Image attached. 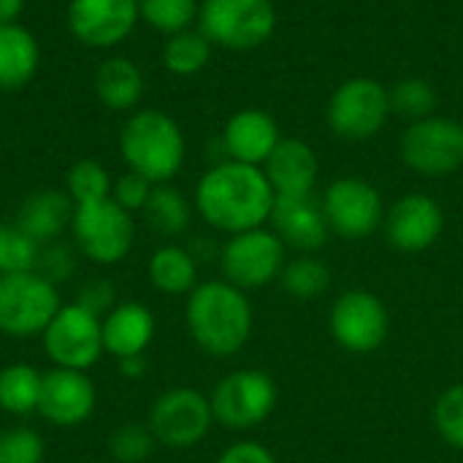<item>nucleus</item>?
<instances>
[{
  "mask_svg": "<svg viewBox=\"0 0 463 463\" xmlns=\"http://www.w3.org/2000/svg\"><path fill=\"white\" fill-rule=\"evenodd\" d=\"M274 190L260 165L236 160L214 163L195 184L193 206L201 220L220 233L263 228L274 212Z\"/></svg>",
  "mask_w": 463,
  "mask_h": 463,
  "instance_id": "obj_1",
  "label": "nucleus"
},
{
  "mask_svg": "<svg viewBox=\"0 0 463 463\" xmlns=\"http://www.w3.org/2000/svg\"><path fill=\"white\" fill-rule=\"evenodd\" d=\"M212 41L198 30V27H187L182 33H174L165 38L163 43V68L174 76H195L201 73L209 60H212Z\"/></svg>",
  "mask_w": 463,
  "mask_h": 463,
  "instance_id": "obj_27",
  "label": "nucleus"
},
{
  "mask_svg": "<svg viewBox=\"0 0 463 463\" xmlns=\"http://www.w3.org/2000/svg\"><path fill=\"white\" fill-rule=\"evenodd\" d=\"M214 463H277V456L266 445L244 439V442L228 445Z\"/></svg>",
  "mask_w": 463,
  "mask_h": 463,
  "instance_id": "obj_39",
  "label": "nucleus"
},
{
  "mask_svg": "<svg viewBox=\"0 0 463 463\" xmlns=\"http://www.w3.org/2000/svg\"><path fill=\"white\" fill-rule=\"evenodd\" d=\"M95 98L111 111H136L144 98V73L141 68L122 54L106 57L92 76Z\"/></svg>",
  "mask_w": 463,
  "mask_h": 463,
  "instance_id": "obj_24",
  "label": "nucleus"
},
{
  "mask_svg": "<svg viewBox=\"0 0 463 463\" xmlns=\"http://www.w3.org/2000/svg\"><path fill=\"white\" fill-rule=\"evenodd\" d=\"M320 203L331 233L347 241L369 239L372 233H377V228H383L385 220V203L380 190L361 176L334 179L326 187Z\"/></svg>",
  "mask_w": 463,
  "mask_h": 463,
  "instance_id": "obj_14",
  "label": "nucleus"
},
{
  "mask_svg": "<svg viewBox=\"0 0 463 463\" xmlns=\"http://www.w3.org/2000/svg\"><path fill=\"white\" fill-rule=\"evenodd\" d=\"M277 198H307L315 193L320 160L304 138H282L263 165Z\"/></svg>",
  "mask_w": 463,
  "mask_h": 463,
  "instance_id": "obj_20",
  "label": "nucleus"
},
{
  "mask_svg": "<svg viewBox=\"0 0 463 463\" xmlns=\"http://www.w3.org/2000/svg\"><path fill=\"white\" fill-rule=\"evenodd\" d=\"M149 282L163 296H190L198 288V260L179 244L157 247L146 263Z\"/></svg>",
  "mask_w": 463,
  "mask_h": 463,
  "instance_id": "obj_25",
  "label": "nucleus"
},
{
  "mask_svg": "<svg viewBox=\"0 0 463 463\" xmlns=\"http://www.w3.org/2000/svg\"><path fill=\"white\" fill-rule=\"evenodd\" d=\"M22 11H24V0H0V24L19 22Z\"/></svg>",
  "mask_w": 463,
  "mask_h": 463,
  "instance_id": "obj_42",
  "label": "nucleus"
},
{
  "mask_svg": "<svg viewBox=\"0 0 463 463\" xmlns=\"http://www.w3.org/2000/svg\"><path fill=\"white\" fill-rule=\"evenodd\" d=\"M71 233L87 260L98 266H114L130 255L136 241V222L130 212H125L111 198H103L73 206Z\"/></svg>",
  "mask_w": 463,
  "mask_h": 463,
  "instance_id": "obj_8",
  "label": "nucleus"
},
{
  "mask_svg": "<svg viewBox=\"0 0 463 463\" xmlns=\"http://www.w3.org/2000/svg\"><path fill=\"white\" fill-rule=\"evenodd\" d=\"M68 30L87 49H117L125 43L138 16V0H68Z\"/></svg>",
  "mask_w": 463,
  "mask_h": 463,
  "instance_id": "obj_15",
  "label": "nucleus"
},
{
  "mask_svg": "<svg viewBox=\"0 0 463 463\" xmlns=\"http://www.w3.org/2000/svg\"><path fill=\"white\" fill-rule=\"evenodd\" d=\"M402 160L426 179L453 176L463 168V122L431 114L407 125L402 136Z\"/></svg>",
  "mask_w": 463,
  "mask_h": 463,
  "instance_id": "obj_10",
  "label": "nucleus"
},
{
  "mask_svg": "<svg viewBox=\"0 0 463 463\" xmlns=\"http://www.w3.org/2000/svg\"><path fill=\"white\" fill-rule=\"evenodd\" d=\"M111 184H114V179H111L109 168L90 157L76 160L65 174V193L73 201V206L111 198Z\"/></svg>",
  "mask_w": 463,
  "mask_h": 463,
  "instance_id": "obj_32",
  "label": "nucleus"
},
{
  "mask_svg": "<svg viewBox=\"0 0 463 463\" xmlns=\"http://www.w3.org/2000/svg\"><path fill=\"white\" fill-rule=\"evenodd\" d=\"M391 95L388 87L372 76L345 79L328 98L326 122L334 136L345 141H369L391 119Z\"/></svg>",
  "mask_w": 463,
  "mask_h": 463,
  "instance_id": "obj_7",
  "label": "nucleus"
},
{
  "mask_svg": "<svg viewBox=\"0 0 463 463\" xmlns=\"http://www.w3.org/2000/svg\"><path fill=\"white\" fill-rule=\"evenodd\" d=\"M41 68V43L19 22L0 24V92L24 90Z\"/></svg>",
  "mask_w": 463,
  "mask_h": 463,
  "instance_id": "obj_23",
  "label": "nucleus"
},
{
  "mask_svg": "<svg viewBox=\"0 0 463 463\" xmlns=\"http://www.w3.org/2000/svg\"><path fill=\"white\" fill-rule=\"evenodd\" d=\"M119 157L128 171L152 184H168L184 165L187 141L179 122L160 109H136L119 130Z\"/></svg>",
  "mask_w": 463,
  "mask_h": 463,
  "instance_id": "obj_3",
  "label": "nucleus"
},
{
  "mask_svg": "<svg viewBox=\"0 0 463 463\" xmlns=\"http://www.w3.org/2000/svg\"><path fill=\"white\" fill-rule=\"evenodd\" d=\"M383 231L396 252L418 255L434 247L445 231V212L426 193H407L385 209Z\"/></svg>",
  "mask_w": 463,
  "mask_h": 463,
  "instance_id": "obj_16",
  "label": "nucleus"
},
{
  "mask_svg": "<svg viewBox=\"0 0 463 463\" xmlns=\"http://www.w3.org/2000/svg\"><path fill=\"white\" fill-rule=\"evenodd\" d=\"M271 231L282 244L298 255H315L326 247L331 228L323 212V203L312 195L307 198H277L271 212Z\"/></svg>",
  "mask_w": 463,
  "mask_h": 463,
  "instance_id": "obj_18",
  "label": "nucleus"
},
{
  "mask_svg": "<svg viewBox=\"0 0 463 463\" xmlns=\"http://www.w3.org/2000/svg\"><path fill=\"white\" fill-rule=\"evenodd\" d=\"M388 95H391V111L410 122L437 114V100H439L437 87L423 76H404L393 81V87H388Z\"/></svg>",
  "mask_w": 463,
  "mask_h": 463,
  "instance_id": "obj_30",
  "label": "nucleus"
},
{
  "mask_svg": "<svg viewBox=\"0 0 463 463\" xmlns=\"http://www.w3.org/2000/svg\"><path fill=\"white\" fill-rule=\"evenodd\" d=\"M43 374L30 364H11L0 369V410L14 418L38 412Z\"/></svg>",
  "mask_w": 463,
  "mask_h": 463,
  "instance_id": "obj_26",
  "label": "nucleus"
},
{
  "mask_svg": "<svg viewBox=\"0 0 463 463\" xmlns=\"http://www.w3.org/2000/svg\"><path fill=\"white\" fill-rule=\"evenodd\" d=\"M146 426L157 445L171 450H190L201 445L214 426L212 402L195 388H171L160 393L149 407Z\"/></svg>",
  "mask_w": 463,
  "mask_h": 463,
  "instance_id": "obj_13",
  "label": "nucleus"
},
{
  "mask_svg": "<svg viewBox=\"0 0 463 463\" xmlns=\"http://www.w3.org/2000/svg\"><path fill=\"white\" fill-rule=\"evenodd\" d=\"M328 331L345 353L369 355L385 345L391 334V315L385 301L372 290H345L331 304Z\"/></svg>",
  "mask_w": 463,
  "mask_h": 463,
  "instance_id": "obj_12",
  "label": "nucleus"
},
{
  "mask_svg": "<svg viewBox=\"0 0 463 463\" xmlns=\"http://www.w3.org/2000/svg\"><path fill=\"white\" fill-rule=\"evenodd\" d=\"M152 187H155V184H152L149 179H144L141 174L125 171V174L117 176L114 184H111V201L119 203L125 212L136 214V212H144V206H146V201H149V195H152Z\"/></svg>",
  "mask_w": 463,
  "mask_h": 463,
  "instance_id": "obj_37",
  "label": "nucleus"
},
{
  "mask_svg": "<svg viewBox=\"0 0 463 463\" xmlns=\"http://www.w3.org/2000/svg\"><path fill=\"white\" fill-rule=\"evenodd\" d=\"M62 307L57 285L41 271L0 274V334L8 339H35Z\"/></svg>",
  "mask_w": 463,
  "mask_h": 463,
  "instance_id": "obj_6",
  "label": "nucleus"
},
{
  "mask_svg": "<svg viewBox=\"0 0 463 463\" xmlns=\"http://www.w3.org/2000/svg\"><path fill=\"white\" fill-rule=\"evenodd\" d=\"M73 269V260H71V252L60 244H43L41 250V260H38V271L46 277V279H60V277H68Z\"/></svg>",
  "mask_w": 463,
  "mask_h": 463,
  "instance_id": "obj_40",
  "label": "nucleus"
},
{
  "mask_svg": "<svg viewBox=\"0 0 463 463\" xmlns=\"http://www.w3.org/2000/svg\"><path fill=\"white\" fill-rule=\"evenodd\" d=\"M76 304H81L84 309L95 312L98 317H103L111 307H114V293H111V282L106 279H90L81 285Z\"/></svg>",
  "mask_w": 463,
  "mask_h": 463,
  "instance_id": "obj_38",
  "label": "nucleus"
},
{
  "mask_svg": "<svg viewBox=\"0 0 463 463\" xmlns=\"http://www.w3.org/2000/svg\"><path fill=\"white\" fill-rule=\"evenodd\" d=\"M157 448L146 423H125L109 437V453L117 463H144Z\"/></svg>",
  "mask_w": 463,
  "mask_h": 463,
  "instance_id": "obj_35",
  "label": "nucleus"
},
{
  "mask_svg": "<svg viewBox=\"0 0 463 463\" xmlns=\"http://www.w3.org/2000/svg\"><path fill=\"white\" fill-rule=\"evenodd\" d=\"M43 437L30 426H11L0 431V463H43Z\"/></svg>",
  "mask_w": 463,
  "mask_h": 463,
  "instance_id": "obj_36",
  "label": "nucleus"
},
{
  "mask_svg": "<svg viewBox=\"0 0 463 463\" xmlns=\"http://www.w3.org/2000/svg\"><path fill=\"white\" fill-rule=\"evenodd\" d=\"M155 328L157 323L149 307L138 301L114 304L103 315V350L117 361L144 355L155 339Z\"/></svg>",
  "mask_w": 463,
  "mask_h": 463,
  "instance_id": "obj_21",
  "label": "nucleus"
},
{
  "mask_svg": "<svg viewBox=\"0 0 463 463\" xmlns=\"http://www.w3.org/2000/svg\"><path fill=\"white\" fill-rule=\"evenodd\" d=\"M41 342L54 366L90 372L100 361V355H106L103 317H98L76 301L62 304L43 328Z\"/></svg>",
  "mask_w": 463,
  "mask_h": 463,
  "instance_id": "obj_11",
  "label": "nucleus"
},
{
  "mask_svg": "<svg viewBox=\"0 0 463 463\" xmlns=\"http://www.w3.org/2000/svg\"><path fill=\"white\" fill-rule=\"evenodd\" d=\"M146 217V222L163 233V236H179L190 228L193 220V203L182 195V190H176L171 182L168 184H155L152 195L141 212Z\"/></svg>",
  "mask_w": 463,
  "mask_h": 463,
  "instance_id": "obj_28",
  "label": "nucleus"
},
{
  "mask_svg": "<svg viewBox=\"0 0 463 463\" xmlns=\"http://www.w3.org/2000/svg\"><path fill=\"white\" fill-rule=\"evenodd\" d=\"M209 402L217 426L228 431H252L274 415L279 391L269 372L247 366L225 374L214 385Z\"/></svg>",
  "mask_w": 463,
  "mask_h": 463,
  "instance_id": "obj_5",
  "label": "nucleus"
},
{
  "mask_svg": "<svg viewBox=\"0 0 463 463\" xmlns=\"http://www.w3.org/2000/svg\"><path fill=\"white\" fill-rule=\"evenodd\" d=\"M95 404H98V391L87 377V372L60 369V366L43 372L38 415L49 426L76 429L92 418Z\"/></svg>",
  "mask_w": 463,
  "mask_h": 463,
  "instance_id": "obj_17",
  "label": "nucleus"
},
{
  "mask_svg": "<svg viewBox=\"0 0 463 463\" xmlns=\"http://www.w3.org/2000/svg\"><path fill=\"white\" fill-rule=\"evenodd\" d=\"M119 364V374L128 380H141L146 374V358L144 355H133V358H122Z\"/></svg>",
  "mask_w": 463,
  "mask_h": 463,
  "instance_id": "obj_41",
  "label": "nucleus"
},
{
  "mask_svg": "<svg viewBox=\"0 0 463 463\" xmlns=\"http://www.w3.org/2000/svg\"><path fill=\"white\" fill-rule=\"evenodd\" d=\"M201 0H138V16L165 38L198 22Z\"/></svg>",
  "mask_w": 463,
  "mask_h": 463,
  "instance_id": "obj_31",
  "label": "nucleus"
},
{
  "mask_svg": "<svg viewBox=\"0 0 463 463\" xmlns=\"http://www.w3.org/2000/svg\"><path fill=\"white\" fill-rule=\"evenodd\" d=\"M431 420H434V429H437L439 439L448 448L463 453V383L445 388L437 396Z\"/></svg>",
  "mask_w": 463,
  "mask_h": 463,
  "instance_id": "obj_34",
  "label": "nucleus"
},
{
  "mask_svg": "<svg viewBox=\"0 0 463 463\" xmlns=\"http://www.w3.org/2000/svg\"><path fill=\"white\" fill-rule=\"evenodd\" d=\"M282 141L277 119L263 109H241L228 117L222 128V152L225 160L266 165L277 144Z\"/></svg>",
  "mask_w": 463,
  "mask_h": 463,
  "instance_id": "obj_19",
  "label": "nucleus"
},
{
  "mask_svg": "<svg viewBox=\"0 0 463 463\" xmlns=\"http://www.w3.org/2000/svg\"><path fill=\"white\" fill-rule=\"evenodd\" d=\"M195 24L212 46L252 52L271 41L277 8L271 0H201Z\"/></svg>",
  "mask_w": 463,
  "mask_h": 463,
  "instance_id": "obj_4",
  "label": "nucleus"
},
{
  "mask_svg": "<svg viewBox=\"0 0 463 463\" xmlns=\"http://www.w3.org/2000/svg\"><path fill=\"white\" fill-rule=\"evenodd\" d=\"M288 263V247L271 228H252L228 236L220 247V269L222 279L236 285L239 290H260L279 279Z\"/></svg>",
  "mask_w": 463,
  "mask_h": 463,
  "instance_id": "obj_9",
  "label": "nucleus"
},
{
  "mask_svg": "<svg viewBox=\"0 0 463 463\" xmlns=\"http://www.w3.org/2000/svg\"><path fill=\"white\" fill-rule=\"evenodd\" d=\"M184 323L195 347L212 358L241 353L255 328L252 301L225 279H206L187 296Z\"/></svg>",
  "mask_w": 463,
  "mask_h": 463,
  "instance_id": "obj_2",
  "label": "nucleus"
},
{
  "mask_svg": "<svg viewBox=\"0 0 463 463\" xmlns=\"http://www.w3.org/2000/svg\"><path fill=\"white\" fill-rule=\"evenodd\" d=\"M282 290L290 298L298 301H315L323 298L331 290L334 274L328 269L326 260H320L317 255H296L293 260L285 263L282 274H279Z\"/></svg>",
  "mask_w": 463,
  "mask_h": 463,
  "instance_id": "obj_29",
  "label": "nucleus"
},
{
  "mask_svg": "<svg viewBox=\"0 0 463 463\" xmlns=\"http://www.w3.org/2000/svg\"><path fill=\"white\" fill-rule=\"evenodd\" d=\"M71 220H73V201L68 198V193L43 187L30 193L19 203L14 225L30 239H35L38 244H52L65 228H71Z\"/></svg>",
  "mask_w": 463,
  "mask_h": 463,
  "instance_id": "obj_22",
  "label": "nucleus"
},
{
  "mask_svg": "<svg viewBox=\"0 0 463 463\" xmlns=\"http://www.w3.org/2000/svg\"><path fill=\"white\" fill-rule=\"evenodd\" d=\"M43 244L22 233L16 225L0 222V274L16 271H38Z\"/></svg>",
  "mask_w": 463,
  "mask_h": 463,
  "instance_id": "obj_33",
  "label": "nucleus"
}]
</instances>
